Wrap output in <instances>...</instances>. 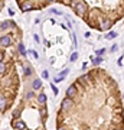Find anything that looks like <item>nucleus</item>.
I'll list each match as a JSON object with an SVG mask.
<instances>
[{
	"label": "nucleus",
	"mask_w": 124,
	"mask_h": 130,
	"mask_svg": "<svg viewBox=\"0 0 124 130\" xmlns=\"http://www.w3.org/2000/svg\"><path fill=\"white\" fill-rule=\"evenodd\" d=\"M51 88H52V93H54V95H58V93H59V91H58V88L54 85V83L51 84Z\"/></svg>",
	"instance_id": "obj_16"
},
{
	"label": "nucleus",
	"mask_w": 124,
	"mask_h": 130,
	"mask_svg": "<svg viewBox=\"0 0 124 130\" xmlns=\"http://www.w3.org/2000/svg\"><path fill=\"white\" fill-rule=\"evenodd\" d=\"M118 65H123V56H121V58L118 59Z\"/></svg>",
	"instance_id": "obj_22"
},
{
	"label": "nucleus",
	"mask_w": 124,
	"mask_h": 130,
	"mask_svg": "<svg viewBox=\"0 0 124 130\" xmlns=\"http://www.w3.org/2000/svg\"><path fill=\"white\" fill-rule=\"evenodd\" d=\"M29 54H32L35 58H39V56H38V52H36V51H29Z\"/></svg>",
	"instance_id": "obj_20"
},
{
	"label": "nucleus",
	"mask_w": 124,
	"mask_h": 130,
	"mask_svg": "<svg viewBox=\"0 0 124 130\" xmlns=\"http://www.w3.org/2000/svg\"><path fill=\"white\" fill-rule=\"evenodd\" d=\"M52 2H56V0H46V3H52Z\"/></svg>",
	"instance_id": "obj_24"
},
{
	"label": "nucleus",
	"mask_w": 124,
	"mask_h": 130,
	"mask_svg": "<svg viewBox=\"0 0 124 130\" xmlns=\"http://www.w3.org/2000/svg\"><path fill=\"white\" fill-rule=\"evenodd\" d=\"M78 52H74V54H72V55H71V61H72V62H74V61H77V59H78Z\"/></svg>",
	"instance_id": "obj_17"
},
{
	"label": "nucleus",
	"mask_w": 124,
	"mask_h": 130,
	"mask_svg": "<svg viewBox=\"0 0 124 130\" xmlns=\"http://www.w3.org/2000/svg\"><path fill=\"white\" fill-rule=\"evenodd\" d=\"M42 88V81L39 78L33 79L32 81V90H41Z\"/></svg>",
	"instance_id": "obj_8"
},
{
	"label": "nucleus",
	"mask_w": 124,
	"mask_h": 130,
	"mask_svg": "<svg viewBox=\"0 0 124 130\" xmlns=\"http://www.w3.org/2000/svg\"><path fill=\"white\" fill-rule=\"evenodd\" d=\"M74 104H75V101H74L72 98L64 97L62 98V101H61V111L62 113H69L71 110H72Z\"/></svg>",
	"instance_id": "obj_1"
},
{
	"label": "nucleus",
	"mask_w": 124,
	"mask_h": 130,
	"mask_svg": "<svg viewBox=\"0 0 124 130\" xmlns=\"http://www.w3.org/2000/svg\"><path fill=\"white\" fill-rule=\"evenodd\" d=\"M113 25H114V22H113L111 19L105 18V19H102L101 22H100V25H98V29H100V30H108V29H110Z\"/></svg>",
	"instance_id": "obj_3"
},
{
	"label": "nucleus",
	"mask_w": 124,
	"mask_h": 130,
	"mask_svg": "<svg viewBox=\"0 0 124 130\" xmlns=\"http://www.w3.org/2000/svg\"><path fill=\"white\" fill-rule=\"evenodd\" d=\"M6 70H7V64H6V62H3V61H2V62H0V75L3 74V72H5Z\"/></svg>",
	"instance_id": "obj_12"
},
{
	"label": "nucleus",
	"mask_w": 124,
	"mask_h": 130,
	"mask_svg": "<svg viewBox=\"0 0 124 130\" xmlns=\"http://www.w3.org/2000/svg\"><path fill=\"white\" fill-rule=\"evenodd\" d=\"M114 38H117V32H114V30H111L110 33L105 35V39H114Z\"/></svg>",
	"instance_id": "obj_13"
},
{
	"label": "nucleus",
	"mask_w": 124,
	"mask_h": 130,
	"mask_svg": "<svg viewBox=\"0 0 124 130\" xmlns=\"http://www.w3.org/2000/svg\"><path fill=\"white\" fill-rule=\"evenodd\" d=\"M101 62H102V58H101V56H98V58H92V64L95 65V67H97V65H100Z\"/></svg>",
	"instance_id": "obj_14"
},
{
	"label": "nucleus",
	"mask_w": 124,
	"mask_h": 130,
	"mask_svg": "<svg viewBox=\"0 0 124 130\" xmlns=\"http://www.w3.org/2000/svg\"><path fill=\"white\" fill-rule=\"evenodd\" d=\"M68 72H69V70H68V68H65V70L62 71V72H61V74L58 75V77H56V78L54 79V81H55V83H61V81L64 79V77H65V75H66V74H68Z\"/></svg>",
	"instance_id": "obj_9"
},
{
	"label": "nucleus",
	"mask_w": 124,
	"mask_h": 130,
	"mask_svg": "<svg viewBox=\"0 0 124 130\" xmlns=\"http://www.w3.org/2000/svg\"><path fill=\"white\" fill-rule=\"evenodd\" d=\"M95 54H97V56H102L104 54H105V49H100V51H97Z\"/></svg>",
	"instance_id": "obj_18"
},
{
	"label": "nucleus",
	"mask_w": 124,
	"mask_h": 130,
	"mask_svg": "<svg viewBox=\"0 0 124 130\" xmlns=\"http://www.w3.org/2000/svg\"><path fill=\"white\" fill-rule=\"evenodd\" d=\"M114 130H121V129H114ZM123 130H124V129H123Z\"/></svg>",
	"instance_id": "obj_25"
},
{
	"label": "nucleus",
	"mask_w": 124,
	"mask_h": 130,
	"mask_svg": "<svg viewBox=\"0 0 124 130\" xmlns=\"http://www.w3.org/2000/svg\"><path fill=\"white\" fill-rule=\"evenodd\" d=\"M26 126L28 124H26L22 119H13V120H12V127H13L14 130H25V129H28Z\"/></svg>",
	"instance_id": "obj_2"
},
{
	"label": "nucleus",
	"mask_w": 124,
	"mask_h": 130,
	"mask_svg": "<svg viewBox=\"0 0 124 130\" xmlns=\"http://www.w3.org/2000/svg\"><path fill=\"white\" fill-rule=\"evenodd\" d=\"M46 100H48V98H46V95H45L43 93H41L39 95H38V103H39L41 106H45V104H46Z\"/></svg>",
	"instance_id": "obj_10"
},
{
	"label": "nucleus",
	"mask_w": 124,
	"mask_h": 130,
	"mask_svg": "<svg viewBox=\"0 0 124 130\" xmlns=\"http://www.w3.org/2000/svg\"><path fill=\"white\" fill-rule=\"evenodd\" d=\"M17 49H19V52H20V56H26V51H25V46H23L22 42H19Z\"/></svg>",
	"instance_id": "obj_11"
},
{
	"label": "nucleus",
	"mask_w": 124,
	"mask_h": 130,
	"mask_svg": "<svg viewBox=\"0 0 124 130\" xmlns=\"http://www.w3.org/2000/svg\"><path fill=\"white\" fill-rule=\"evenodd\" d=\"M5 56H6L5 51H2V49H0V62H2V61L5 59Z\"/></svg>",
	"instance_id": "obj_19"
},
{
	"label": "nucleus",
	"mask_w": 124,
	"mask_h": 130,
	"mask_svg": "<svg viewBox=\"0 0 124 130\" xmlns=\"http://www.w3.org/2000/svg\"><path fill=\"white\" fill-rule=\"evenodd\" d=\"M77 94H78V87L75 85V84H72V85H69L68 90H66V97L68 98H75L77 97Z\"/></svg>",
	"instance_id": "obj_4"
},
{
	"label": "nucleus",
	"mask_w": 124,
	"mask_h": 130,
	"mask_svg": "<svg viewBox=\"0 0 124 130\" xmlns=\"http://www.w3.org/2000/svg\"><path fill=\"white\" fill-rule=\"evenodd\" d=\"M19 7H20V10H22V12H28V10H32L33 9V5H32V2L25 0V2H22V3L19 5Z\"/></svg>",
	"instance_id": "obj_7"
},
{
	"label": "nucleus",
	"mask_w": 124,
	"mask_h": 130,
	"mask_svg": "<svg viewBox=\"0 0 124 130\" xmlns=\"http://www.w3.org/2000/svg\"><path fill=\"white\" fill-rule=\"evenodd\" d=\"M42 77H43V78H48V71H43V72H42Z\"/></svg>",
	"instance_id": "obj_21"
},
{
	"label": "nucleus",
	"mask_w": 124,
	"mask_h": 130,
	"mask_svg": "<svg viewBox=\"0 0 124 130\" xmlns=\"http://www.w3.org/2000/svg\"><path fill=\"white\" fill-rule=\"evenodd\" d=\"M56 130H71L66 124H58V127H56Z\"/></svg>",
	"instance_id": "obj_15"
},
{
	"label": "nucleus",
	"mask_w": 124,
	"mask_h": 130,
	"mask_svg": "<svg viewBox=\"0 0 124 130\" xmlns=\"http://www.w3.org/2000/svg\"><path fill=\"white\" fill-rule=\"evenodd\" d=\"M115 51H117V46H115V45H114V46L111 48V52H115Z\"/></svg>",
	"instance_id": "obj_23"
},
{
	"label": "nucleus",
	"mask_w": 124,
	"mask_h": 130,
	"mask_svg": "<svg viewBox=\"0 0 124 130\" xmlns=\"http://www.w3.org/2000/svg\"><path fill=\"white\" fill-rule=\"evenodd\" d=\"M0 45L3 48H7L12 45V36L10 35H5V36H0Z\"/></svg>",
	"instance_id": "obj_5"
},
{
	"label": "nucleus",
	"mask_w": 124,
	"mask_h": 130,
	"mask_svg": "<svg viewBox=\"0 0 124 130\" xmlns=\"http://www.w3.org/2000/svg\"><path fill=\"white\" fill-rule=\"evenodd\" d=\"M19 65H20V67H23V71H25V75H26V77H29L30 74H33V68H32V65L29 64V62H26V64L19 62Z\"/></svg>",
	"instance_id": "obj_6"
}]
</instances>
